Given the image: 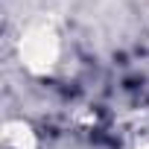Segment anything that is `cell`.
I'll return each instance as SVG.
<instances>
[{
	"label": "cell",
	"instance_id": "cell-1",
	"mask_svg": "<svg viewBox=\"0 0 149 149\" xmlns=\"http://www.w3.org/2000/svg\"><path fill=\"white\" fill-rule=\"evenodd\" d=\"M21 56H24V61L32 67V70H47L53 61H56V56H58V44H56V35L50 32V29H32L26 38H24V44H21Z\"/></svg>",
	"mask_w": 149,
	"mask_h": 149
}]
</instances>
